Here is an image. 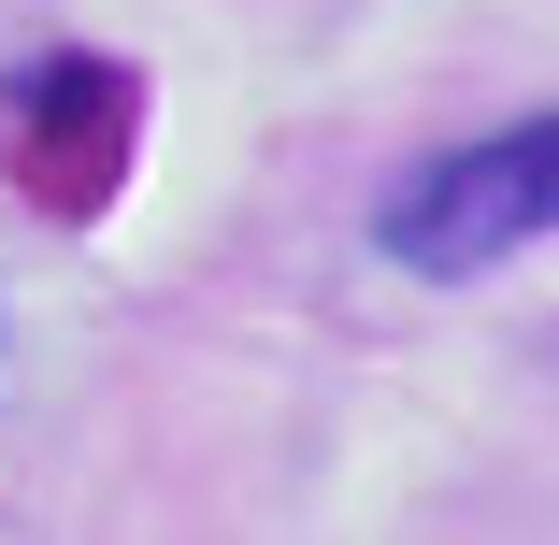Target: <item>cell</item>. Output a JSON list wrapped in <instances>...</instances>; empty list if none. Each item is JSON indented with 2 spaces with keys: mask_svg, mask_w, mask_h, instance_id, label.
I'll use <instances>...</instances> for the list:
<instances>
[{
  "mask_svg": "<svg viewBox=\"0 0 559 545\" xmlns=\"http://www.w3.org/2000/svg\"><path fill=\"white\" fill-rule=\"evenodd\" d=\"M144 144V72L130 58H86V44H29L15 58V173L44 215H100L130 187Z\"/></svg>",
  "mask_w": 559,
  "mask_h": 545,
  "instance_id": "obj_2",
  "label": "cell"
},
{
  "mask_svg": "<svg viewBox=\"0 0 559 545\" xmlns=\"http://www.w3.org/2000/svg\"><path fill=\"white\" fill-rule=\"evenodd\" d=\"M559 230V116H516V130H488V144H444V158H416L388 201H373V245L402 259V273H488V259H516V245H545Z\"/></svg>",
  "mask_w": 559,
  "mask_h": 545,
  "instance_id": "obj_1",
  "label": "cell"
}]
</instances>
